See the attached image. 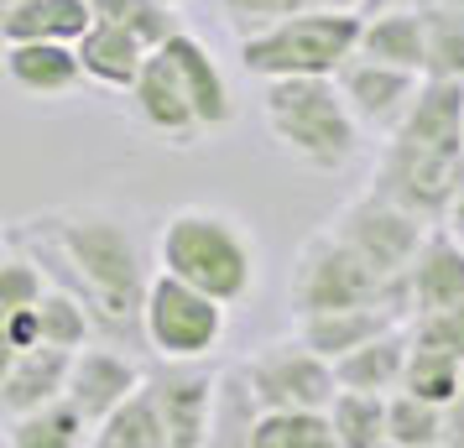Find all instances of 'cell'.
<instances>
[{
    "instance_id": "6da1fadb",
    "label": "cell",
    "mask_w": 464,
    "mask_h": 448,
    "mask_svg": "<svg viewBox=\"0 0 464 448\" xmlns=\"http://www.w3.org/2000/svg\"><path fill=\"white\" fill-rule=\"evenodd\" d=\"M16 245H26L47 272H58V287L79 292L100 319V334L110 344L141 334V302L157 272H147V251L121 214L84 204V209H53L37 219H22L11 230Z\"/></svg>"
},
{
    "instance_id": "7402d4cb",
    "label": "cell",
    "mask_w": 464,
    "mask_h": 448,
    "mask_svg": "<svg viewBox=\"0 0 464 448\" xmlns=\"http://www.w3.org/2000/svg\"><path fill=\"white\" fill-rule=\"evenodd\" d=\"M407 360H412V334L407 323L381 334V339L360 344L355 355L334 360L339 391H371V396H397L401 381H407Z\"/></svg>"
},
{
    "instance_id": "ba28073f",
    "label": "cell",
    "mask_w": 464,
    "mask_h": 448,
    "mask_svg": "<svg viewBox=\"0 0 464 448\" xmlns=\"http://www.w3.org/2000/svg\"><path fill=\"white\" fill-rule=\"evenodd\" d=\"M329 224H334L339 240L355 245L360 256L371 261L386 281H407L412 261H418L422 245H428V235L439 230V224H428V219H418V214H407L401 204H392V198L376 193V188H360L355 198L329 219Z\"/></svg>"
},
{
    "instance_id": "74e56055",
    "label": "cell",
    "mask_w": 464,
    "mask_h": 448,
    "mask_svg": "<svg viewBox=\"0 0 464 448\" xmlns=\"http://www.w3.org/2000/svg\"><path fill=\"white\" fill-rule=\"evenodd\" d=\"M433 0H360V16H386V11H422Z\"/></svg>"
},
{
    "instance_id": "f35d334b",
    "label": "cell",
    "mask_w": 464,
    "mask_h": 448,
    "mask_svg": "<svg viewBox=\"0 0 464 448\" xmlns=\"http://www.w3.org/2000/svg\"><path fill=\"white\" fill-rule=\"evenodd\" d=\"M439 230H449V235H454V240L464 245V183L454 188V198H449V214H443Z\"/></svg>"
},
{
    "instance_id": "603a6c76",
    "label": "cell",
    "mask_w": 464,
    "mask_h": 448,
    "mask_svg": "<svg viewBox=\"0 0 464 448\" xmlns=\"http://www.w3.org/2000/svg\"><path fill=\"white\" fill-rule=\"evenodd\" d=\"M360 58L407 68V73H422V79H428V16H422V11H386V16H365Z\"/></svg>"
},
{
    "instance_id": "4316f807",
    "label": "cell",
    "mask_w": 464,
    "mask_h": 448,
    "mask_svg": "<svg viewBox=\"0 0 464 448\" xmlns=\"http://www.w3.org/2000/svg\"><path fill=\"white\" fill-rule=\"evenodd\" d=\"M37 313H43V344H53V349H68V355L89 349V344H94V334H100L94 308H89L79 292H68V287H53Z\"/></svg>"
},
{
    "instance_id": "8992f818",
    "label": "cell",
    "mask_w": 464,
    "mask_h": 448,
    "mask_svg": "<svg viewBox=\"0 0 464 448\" xmlns=\"http://www.w3.org/2000/svg\"><path fill=\"white\" fill-rule=\"evenodd\" d=\"M230 334V308L209 292H198L188 281L157 272L141 302V344L157 360H214V349Z\"/></svg>"
},
{
    "instance_id": "f1b7e54d",
    "label": "cell",
    "mask_w": 464,
    "mask_h": 448,
    "mask_svg": "<svg viewBox=\"0 0 464 448\" xmlns=\"http://www.w3.org/2000/svg\"><path fill=\"white\" fill-rule=\"evenodd\" d=\"M89 448H168L162 417H157V406H151L147 391H141V396H130L115 417H105V423L94 427Z\"/></svg>"
},
{
    "instance_id": "cb8c5ba5",
    "label": "cell",
    "mask_w": 464,
    "mask_h": 448,
    "mask_svg": "<svg viewBox=\"0 0 464 448\" xmlns=\"http://www.w3.org/2000/svg\"><path fill=\"white\" fill-rule=\"evenodd\" d=\"M89 438H94V423L73 402L5 417V448H89Z\"/></svg>"
},
{
    "instance_id": "3957f363",
    "label": "cell",
    "mask_w": 464,
    "mask_h": 448,
    "mask_svg": "<svg viewBox=\"0 0 464 448\" xmlns=\"http://www.w3.org/2000/svg\"><path fill=\"white\" fill-rule=\"evenodd\" d=\"M261 120L276 151L308 172H344L365 136L339 79H272L261 89Z\"/></svg>"
},
{
    "instance_id": "1f68e13d",
    "label": "cell",
    "mask_w": 464,
    "mask_h": 448,
    "mask_svg": "<svg viewBox=\"0 0 464 448\" xmlns=\"http://www.w3.org/2000/svg\"><path fill=\"white\" fill-rule=\"evenodd\" d=\"M401 391H412V396H422V402L449 406L464 391V365L449 360V355H439V349L412 344V360H407V381H401Z\"/></svg>"
},
{
    "instance_id": "60d3db41",
    "label": "cell",
    "mask_w": 464,
    "mask_h": 448,
    "mask_svg": "<svg viewBox=\"0 0 464 448\" xmlns=\"http://www.w3.org/2000/svg\"><path fill=\"white\" fill-rule=\"evenodd\" d=\"M449 5H454V11H464V0H449Z\"/></svg>"
},
{
    "instance_id": "e0dca14e",
    "label": "cell",
    "mask_w": 464,
    "mask_h": 448,
    "mask_svg": "<svg viewBox=\"0 0 464 448\" xmlns=\"http://www.w3.org/2000/svg\"><path fill=\"white\" fill-rule=\"evenodd\" d=\"M100 22L94 0H5L0 5V37L5 43H84Z\"/></svg>"
},
{
    "instance_id": "52a82bcc",
    "label": "cell",
    "mask_w": 464,
    "mask_h": 448,
    "mask_svg": "<svg viewBox=\"0 0 464 448\" xmlns=\"http://www.w3.org/2000/svg\"><path fill=\"white\" fill-rule=\"evenodd\" d=\"M240 376H246L261 412H329L339 396L334 360H324L318 349H308L297 334L256 344L251 355L240 360Z\"/></svg>"
},
{
    "instance_id": "44dd1931",
    "label": "cell",
    "mask_w": 464,
    "mask_h": 448,
    "mask_svg": "<svg viewBox=\"0 0 464 448\" xmlns=\"http://www.w3.org/2000/svg\"><path fill=\"white\" fill-rule=\"evenodd\" d=\"M392 136L464 157V84H454V79H422L418 105L407 110V120Z\"/></svg>"
},
{
    "instance_id": "b9f144b4",
    "label": "cell",
    "mask_w": 464,
    "mask_h": 448,
    "mask_svg": "<svg viewBox=\"0 0 464 448\" xmlns=\"http://www.w3.org/2000/svg\"><path fill=\"white\" fill-rule=\"evenodd\" d=\"M172 5H183V0H172Z\"/></svg>"
},
{
    "instance_id": "4fadbf2b",
    "label": "cell",
    "mask_w": 464,
    "mask_h": 448,
    "mask_svg": "<svg viewBox=\"0 0 464 448\" xmlns=\"http://www.w3.org/2000/svg\"><path fill=\"white\" fill-rule=\"evenodd\" d=\"M130 110H136V120H141L151 136H162L168 147H193V141L204 136L188 89H183L178 68H172L162 52H151V63L141 68V79L130 89Z\"/></svg>"
},
{
    "instance_id": "9a60e30c",
    "label": "cell",
    "mask_w": 464,
    "mask_h": 448,
    "mask_svg": "<svg viewBox=\"0 0 464 448\" xmlns=\"http://www.w3.org/2000/svg\"><path fill=\"white\" fill-rule=\"evenodd\" d=\"M157 52H162L172 68H178V79H183L193 110H198V126H204V130L235 126V110H240V105H235V89H230V79H225L219 58H214L209 47L193 37V32H178V37H168Z\"/></svg>"
},
{
    "instance_id": "30bf717a",
    "label": "cell",
    "mask_w": 464,
    "mask_h": 448,
    "mask_svg": "<svg viewBox=\"0 0 464 448\" xmlns=\"http://www.w3.org/2000/svg\"><path fill=\"white\" fill-rule=\"evenodd\" d=\"M219 376L209 360H157L147 365V396L162 417V433H168V448H204L214 423V402H219Z\"/></svg>"
},
{
    "instance_id": "d6986e66",
    "label": "cell",
    "mask_w": 464,
    "mask_h": 448,
    "mask_svg": "<svg viewBox=\"0 0 464 448\" xmlns=\"http://www.w3.org/2000/svg\"><path fill=\"white\" fill-rule=\"evenodd\" d=\"M459 302H464V245L449 230H433L422 256L407 272V308H412V319H422V313L459 308Z\"/></svg>"
},
{
    "instance_id": "e575fe53",
    "label": "cell",
    "mask_w": 464,
    "mask_h": 448,
    "mask_svg": "<svg viewBox=\"0 0 464 448\" xmlns=\"http://www.w3.org/2000/svg\"><path fill=\"white\" fill-rule=\"evenodd\" d=\"M214 5H219L225 26L235 32V43H246V37H256V32H266V26L287 22V16L303 11L297 0H214Z\"/></svg>"
},
{
    "instance_id": "484cf974",
    "label": "cell",
    "mask_w": 464,
    "mask_h": 448,
    "mask_svg": "<svg viewBox=\"0 0 464 448\" xmlns=\"http://www.w3.org/2000/svg\"><path fill=\"white\" fill-rule=\"evenodd\" d=\"M329 423L344 448H392V396L339 391L329 406Z\"/></svg>"
},
{
    "instance_id": "836d02e7",
    "label": "cell",
    "mask_w": 464,
    "mask_h": 448,
    "mask_svg": "<svg viewBox=\"0 0 464 448\" xmlns=\"http://www.w3.org/2000/svg\"><path fill=\"white\" fill-rule=\"evenodd\" d=\"M100 5V16H110V22H121V26H130L136 37L147 47H162L168 37H178L183 26H178V5L172 0H94Z\"/></svg>"
},
{
    "instance_id": "d590c367",
    "label": "cell",
    "mask_w": 464,
    "mask_h": 448,
    "mask_svg": "<svg viewBox=\"0 0 464 448\" xmlns=\"http://www.w3.org/2000/svg\"><path fill=\"white\" fill-rule=\"evenodd\" d=\"M407 334H412V344H422V349H439V355L464 365V302L459 308H439V313L412 319Z\"/></svg>"
},
{
    "instance_id": "ab89813d",
    "label": "cell",
    "mask_w": 464,
    "mask_h": 448,
    "mask_svg": "<svg viewBox=\"0 0 464 448\" xmlns=\"http://www.w3.org/2000/svg\"><path fill=\"white\" fill-rule=\"evenodd\" d=\"M303 11H360V0H297Z\"/></svg>"
},
{
    "instance_id": "f546056e",
    "label": "cell",
    "mask_w": 464,
    "mask_h": 448,
    "mask_svg": "<svg viewBox=\"0 0 464 448\" xmlns=\"http://www.w3.org/2000/svg\"><path fill=\"white\" fill-rule=\"evenodd\" d=\"M428 16V79H454L464 84V11H454L449 0L422 5Z\"/></svg>"
},
{
    "instance_id": "ffe728a7",
    "label": "cell",
    "mask_w": 464,
    "mask_h": 448,
    "mask_svg": "<svg viewBox=\"0 0 464 448\" xmlns=\"http://www.w3.org/2000/svg\"><path fill=\"white\" fill-rule=\"evenodd\" d=\"M151 52H157V47H147L130 26L110 22V16H100V22L89 26V37L79 43V58H84L89 84L115 89V94H130V89H136L141 68L151 63Z\"/></svg>"
},
{
    "instance_id": "d4e9b609",
    "label": "cell",
    "mask_w": 464,
    "mask_h": 448,
    "mask_svg": "<svg viewBox=\"0 0 464 448\" xmlns=\"http://www.w3.org/2000/svg\"><path fill=\"white\" fill-rule=\"evenodd\" d=\"M256 423H261V406H256L240 365H230L219 376V402H214V423L204 448H256Z\"/></svg>"
},
{
    "instance_id": "8d00e7d4",
    "label": "cell",
    "mask_w": 464,
    "mask_h": 448,
    "mask_svg": "<svg viewBox=\"0 0 464 448\" xmlns=\"http://www.w3.org/2000/svg\"><path fill=\"white\" fill-rule=\"evenodd\" d=\"M443 448H464V391L443 412Z\"/></svg>"
},
{
    "instance_id": "9c48e42d",
    "label": "cell",
    "mask_w": 464,
    "mask_h": 448,
    "mask_svg": "<svg viewBox=\"0 0 464 448\" xmlns=\"http://www.w3.org/2000/svg\"><path fill=\"white\" fill-rule=\"evenodd\" d=\"M459 183H464L459 151H433V147H418V141H401V136L381 141L376 167H371V188L386 193L407 214L428 219V224H443L449 198H454Z\"/></svg>"
},
{
    "instance_id": "2e32d148",
    "label": "cell",
    "mask_w": 464,
    "mask_h": 448,
    "mask_svg": "<svg viewBox=\"0 0 464 448\" xmlns=\"http://www.w3.org/2000/svg\"><path fill=\"white\" fill-rule=\"evenodd\" d=\"M68 376H73V355L53 349V344L5 355V370H0V406H5V417H22V412L63 402Z\"/></svg>"
},
{
    "instance_id": "7a4b0ae2",
    "label": "cell",
    "mask_w": 464,
    "mask_h": 448,
    "mask_svg": "<svg viewBox=\"0 0 464 448\" xmlns=\"http://www.w3.org/2000/svg\"><path fill=\"white\" fill-rule=\"evenodd\" d=\"M157 272L240 308L261 287V245L230 209L183 204L157 224Z\"/></svg>"
},
{
    "instance_id": "4dcf8cb0",
    "label": "cell",
    "mask_w": 464,
    "mask_h": 448,
    "mask_svg": "<svg viewBox=\"0 0 464 448\" xmlns=\"http://www.w3.org/2000/svg\"><path fill=\"white\" fill-rule=\"evenodd\" d=\"M53 292V277H47V266L26 245L11 240V261L0 266V319L5 313H26V308H37V302Z\"/></svg>"
},
{
    "instance_id": "d6a6232c",
    "label": "cell",
    "mask_w": 464,
    "mask_h": 448,
    "mask_svg": "<svg viewBox=\"0 0 464 448\" xmlns=\"http://www.w3.org/2000/svg\"><path fill=\"white\" fill-rule=\"evenodd\" d=\"M443 412L449 406L397 391L392 396V448H443Z\"/></svg>"
},
{
    "instance_id": "277c9868",
    "label": "cell",
    "mask_w": 464,
    "mask_h": 448,
    "mask_svg": "<svg viewBox=\"0 0 464 448\" xmlns=\"http://www.w3.org/2000/svg\"><path fill=\"white\" fill-rule=\"evenodd\" d=\"M365 16L360 11H297L287 22L235 43L240 68L272 84V79H339L344 63L360 58Z\"/></svg>"
},
{
    "instance_id": "5b68a950",
    "label": "cell",
    "mask_w": 464,
    "mask_h": 448,
    "mask_svg": "<svg viewBox=\"0 0 464 448\" xmlns=\"http://www.w3.org/2000/svg\"><path fill=\"white\" fill-rule=\"evenodd\" d=\"M287 302H293V319L334 313V308H360V302H401L407 308V281H386L355 245L339 240L334 224H324L297 251ZM407 319H412V308H407Z\"/></svg>"
},
{
    "instance_id": "7c38bea8",
    "label": "cell",
    "mask_w": 464,
    "mask_h": 448,
    "mask_svg": "<svg viewBox=\"0 0 464 448\" xmlns=\"http://www.w3.org/2000/svg\"><path fill=\"white\" fill-rule=\"evenodd\" d=\"M339 89H344V100H350V110H355L360 130H371V136L386 141V136L407 120V110L418 105L422 73L355 58V63H344V73H339Z\"/></svg>"
},
{
    "instance_id": "83f0119b",
    "label": "cell",
    "mask_w": 464,
    "mask_h": 448,
    "mask_svg": "<svg viewBox=\"0 0 464 448\" xmlns=\"http://www.w3.org/2000/svg\"><path fill=\"white\" fill-rule=\"evenodd\" d=\"M256 448H344L329 412H261Z\"/></svg>"
},
{
    "instance_id": "ac0fdd59",
    "label": "cell",
    "mask_w": 464,
    "mask_h": 448,
    "mask_svg": "<svg viewBox=\"0 0 464 448\" xmlns=\"http://www.w3.org/2000/svg\"><path fill=\"white\" fill-rule=\"evenodd\" d=\"M5 79L32 100H68L89 73L73 43H5Z\"/></svg>"
},
{
    "instance_id": "5bb4252c",
    "label": "cell",
    "mask_w": 464,
    "mask_h": 448,
    "mask_svg": "<svg viewBox=\"0 0 464 448\" xmlns=\"http://www.w3.org/2000/svg\"><path fill=\"white\" fill-rule=\"evenodd\" d=\"M401 323H407L401 302H360V308H334V313H308V319H297L293 334L308 349H318L324 360H344L360 344L381 339V334H392Z\"/></svg>"
},
{
    "instance_id": "8fae6325",
    "label": "cell",
    "mask_w": 464,
    "mask_h": 448,
    "mask_svg": "<svg viewBox=\"0 0 464 448\" xmlns=\"http://www.w3.org/2000/svg\"><path fill=\"white\" fill-rule=\"evenodd\" d=\"M141 391H147V365H136L121 344H89V349L73 355V376H68L63 402H73L89 423L100 427Z\"/></svg>"
}]
</instances>
